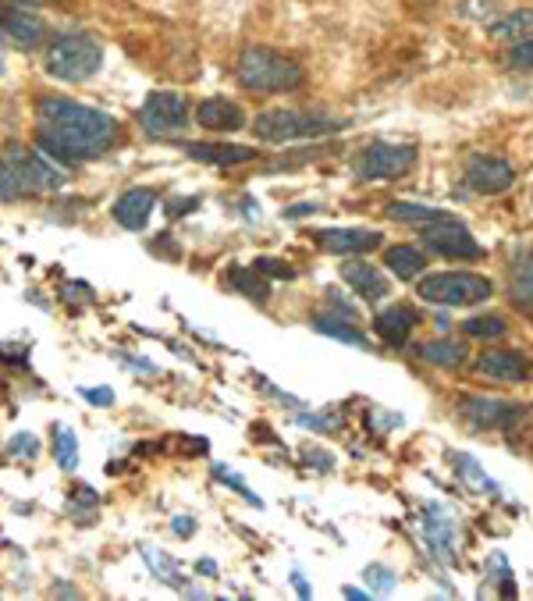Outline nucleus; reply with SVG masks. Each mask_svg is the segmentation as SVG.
Returning a JSON list of instances; mask_svg holds the SVG:
<instances>
[{"label":"nucleus","instance_id":"39448f33","mask_svg":"<svg viewBox=\"0 0 533 601\" xmlns=\"http://www.w3.org/2000/svg\"><path fill=\"white\" fill-rule=\"evenodd\" d=\"M495 285L487 282L484 274H470V271H441V274H427L419 282V299L434 303V306H473L490 299Z\"/></svg>","mask_w":533,"mask_h":601},{"label":"nucleus","instance_id":"423d86ee","mask_svg":"<svg viewBox=\"0 0 533 601\" xmlns=\"http://www.w3.org/2000/svg\"><path fill=\"white\" fill-rule=\"evenodd\" d=\"M416 164V146L410 143H367L353 157V175L359 181H381V178H399Z\"/></svg>","mask_w":533,"mask_h":601},{"label":"nucleus","instance_id":"393cba45","mask_svg":"<svg viewBox=\"0 0 533 601\" xmlns=\"http://www.w3.org/2000/svg\"><path fill=\"white\" fill-rule=\"evenodd\" d=\"M384 268L395 278H402V282H410V278H416L427 268V257L413 246H391L384 249Z\"/></svg>","mask_w":533,"mask_h":601},{"label":"nucleus","instance_id":"b1692460","mask_svg":"<svg viewBox=\"0 0 533 601\" xmlns=\"http://www.w3.org/2000/svg\"><path fill=\"white\" fill-rule=\"evenodd\" d=\"M419 353V360H427V363H434V367H462L466 363V345L462 342H455V339H434V342H424L416 349Z\"/></svg>","mask_w":533,"mask_h":601},{"label":"nucleus","instance_id":"f704fd0d","mask_svg":"<svg viewBox=\"0 0 533 601\" xmlns=\"http://www.w3.org/2000/svg\"><path fill=\"white\" fill-rule=\"evenodd\" d=\"M8 452L11 456H19V459H36L39 456V441L36 435H15L8 445Z\"/></svg>","mask_w":533,"mask_h":601},{"label":"nucleus","instance_id":"c03bdc74","mask_svg":"<svg viewBox=\"0 0 533 601\" xmlns=\"http://www.w3.org/2000/svg\"><path fill=\"white\" fill-rule=\"evenodd\" d=\"M342 594H345V598H356V601H359V598H367V591H356V587H345Z\"/></svg>","mask_w":533,"mask_h":601},{"label":"nucleus","instance_id":"cd10ccee","mask_svg":"<svg viewBox=\"0 0 533 601\" xmlns=\"http://www.w3.org/2000/svg\"><path fill=\"white\" fill-rule=\"evenodd\" d=\"M452 463H455V473H459V478L466 481L476 495H484V492H487V495H501V487H498L495 481H490L481 467H476V459H473V456L455 452V456H452Z\"/></svg>","mask_w":533,"mask_h":601},{"label":"nucleus","instance_id":"f3484780","mask_svg":"<svg viewBox=\"0 0 533 601\" xmlns=\"http://www.w3.org/2000/svg\"><path fill=\"white\" fill-rule=\"evenodd\" d=\"M0 30H4L19 47H39L47 39V22L29 8H0Z\"/></svg>","mask_w":533,"mask_h":601},{"label":"nucleus","instance_id":"f257e3e1","mask_svg":"<svg viewBox=\"0 0 533 601\" xmlns=\"http://www.w3.org/2000/svg\"><path fill=\"white\" fill-rule=\"evenodd\" d=\"M36 146L58 164L104 157L121 139V125L100 107H86L68 96H44L36 104Z\"/></svg>","mask_w":533,"mask_h":601},{"label":"nucleus","instance_id":"79ce46f5","mask_svg":"<svg viewBox=\"0 0 533 601\" xmlns=\"http://www.w3.org/2000/svg\"><path fill=\"white\" fill-rule=\"evenodd\" d=\"M50 594H61V598H79L75 587H64V584H54V587H50Z\"/></svg>","mask_w":533,"mask_h":601},{"label":"nucleus","instance_id":"a19ab883","mask_svg":"<svg viewBox=\"0 0 533 601\" xmlns=\"http://www.w3.org/2000/svg\"><path fill=\"white\" fill-rule=\"evenodd\" d=\"M186 207H196V200H175V203H167V214H186Z\"/></svg>","mask_w":533,"mask_h":601},{"label":"nucleus","instance_id":"a878e982","mask_svg":"<svg viewBox=\"0 0 533 601\" xmlns=\"http://www.w3.org/2000/svg\"><path fill=\"white\" fill-rule=\"evenodd\" d=\"M139 555L146 558L150 573H153V577H157L161 584H167V587H178V591H186V577H181V573H178L175 558L167 555V552H161L157 544H143V549H139Z\"/></svg>","mask_w":533,"mask_h":601},{"label":"nucleus","instance_id":"ea45409f","mask_svg":"<svg viewBox=\"0 0 533 601\" xmlns=\"http://www.w3.org/2000/svg\"><path fill=\"white\" fill-rule=\"evenodd\" d=\"M292 584H296V591H299L303 598H310V584H306L303 573H292Z\"/></svg>","mask_w":533,"mask_h":601},{"label":"nucleus","instance_id":"a18cd8bd","mask_svg":"<svg viewBox=\"0 0 533 601\" xmlns=\"http://www.w3.org/2000/svg\"><path fill=\"white\" fill-rule=\"evenodd\" d=\"M15 4H22V8H39L44 0H15Z\"/></svg>","mask_w":533,"mask_h":601},{"label":"nucleus","instance_id":"4468645a","mask_svg":"<svg viewBox=\"0 0 533 601\" xmlns=\"http://www.w3.org/2000/svg\"><path fill=\"white\" fill-rule=\"evenodd\" d=\"M339 271H342V282L353 288L363 303H381L391 292V282L384 278V271L374 268L367 260H345Z\"/></svg>","mask_w":533,"mask_h":601},{"label":"nucleus","instance_id":"58836bf2","mask_svg":"<svg viewBox=\"0 0 533 601\" xmlns=\"http://www.w3.org/2000/svg\"><path fill=\"white\" fill-rule=\"evenodd\" d=\"M310 211H317L313 203H299V207H288L285 217H303V214H310Z\"/></svg>","mask_w":533,"mask_h":601},{"label":"nucleus","instance_id":"a211bd4d","mask_svg":"<svg viewBox=\"0 0 533 601\" xmlns=\"http://www.w3.org/2000/svg\"><path fill=\"white\" fill-rule=\"evenodd\" d=\"M153 207H157V192H153V189H129V192L118 196V203H115V211H110V214H115V221L121 228L143 232L150 214H153Z\"/></svg>","mask_w":533,"mask_h":601},{"label":"nucleus","instance_id":"9d476101","mask_svg":"<svg viewBox=\"0 0 533 601\" xmlns=\"http://www.w3.org/2000/svg\"><path fill=\"white\" fill-rule=\"evenodd\" d=\"M424 541L430 555L438 558V563H455L459 555V516L441 506V502H430L424 509Z\"/></svg>","mask_w":533,"mask_h":601},{"label":"nucleus","instance_id":"1a4fd4ad","mask_svg":"<svg viewBox=\"0 0 533 601\" xmlns=\"http://www.w3.org/2000/svg\"><path fill=\"white\" fill-rule=\"evenodd\" d=\"M424 246L441 257H452V260H481L484 257V246L476 243L470 228L459 225L455 217H441V221L424 225Z\"/></svg>","mask_w":533,"mask_h":601},{"label":"nucleus","instance_id":"c756f323","mask_svg":"<svg viewBox=\"0 0 533 601\" xmlns=\"http://www.w3.org/2000/svg\"><path fill=\"white\" fill-rule=\"evenodd\" d=\"M54 459L64 473H72L79 467V441H75V431L58 424L54 427Z\"/></svg>","mask_w":533,"mask_h":601},{"label":"nucleus","instance_id":"473e14b6","mask_svg":"<svg viewBox=\"0 0 533 601\" xmlns=\"http://www.w3.org/2000/svg\"><path fill=\"white\" fill-rule=\"evenodd\" d=\"M363 577H367V584H370V591H377V594H391L395 591V569L391 566H381V563H374V566H367V573H363Z\"/></svg>","mask_w":533,"mask_h":601},{"label":"nucleus","instance_id":"4c0bfd02","mask_svg":"<svg viewBox=\"0 0 533 601\" xmlns=\"http://www.w3.org/2000/svg\"><path fill=\"white\" fill-rule=\"evenodd\" d=\"M171 527H175V534H178V538H189L192 530H196V520H192V516H175Z\"/></svg>","mask_w":533,"mask_h":601},{"label":"nucleus","instance_id":"412c9836","mask_svg":"<svg viewBox=\"0 0 533 601\" xmlns=\"http://www.w3.org/2000/svg\"><path fill=\"white\" fill-rule=\"evenodd\" d=\"M509 299L519 310L533 314V249H516L509 274Z\"/></svg>","mask_w":533,"mask_h":601},{"label":"nucleus","instance_id":"aec40b11","mask_svg":"<svg viewBox=\"0 0 533 601\" xmlns=\"http://www.w3.org/2000/svg\"><path fill=\"white\" fill-rule=\"evenodd\" d=\"M181 153L200 164H249L257 161V150L252 146H235V143H186Z\"/></svg>","mask_w":533,"mask_h":601},{"label":"nucleus","instance_id":"7ed1b4c3","mask_svg":"<svg viewBox=\"0 0 533 601\" xmlns=\"http://www.w3.org/2000/svg\"><path fill=\"white\" fill-rule=\"evenodd\" d=\"M345 121L313 115V110H296V107H271L257 115L252 132L263 143H296V139H320L331 132H342Z\"/></svg>","mask_w":533,"mask_h":601},{"label":"nucleus","instance_id":"dca6fc26","mask_svg":"<svg viewBox=\"0 0 533 601\" xmlns=\"http://www.w3.org/2000/svg\"><path fill=\"white\" fill-rule=\"evenodd\" d=\"M196 125L206 132H238L246 129V110L228 96H210L196 107Z\"/></svg>","mask_w":533,"mask_h":601},{"label":"nucleus","instance_id":"c85d7f7f","mask_svg":"<svg viewBox=\"0 0 533 601\" xmlns=\"http://www.w3.org/2000/svg\"><path fill=\"white\" fill-rule=\"evenodd\" d=\"M388 217L391 221H410V225H430V221H441V217H452L448 211H438V207H419V203H388Z\"/></svg>","mask_w":533,"mask_h":601},{"label":"nucleus","instance_id":"6ab92c4d","mask_svg":"<svg viewBox=\"0 0 533 601\" xmlns=\"http://www.w3.org/2000/svg\"><path fill=\"white\" fill-rule=\"evenodd\" d=\"M416 328V314L410 310V306H388V310H381L374 317V331L381 334V342L391 345V349H399L410 342V334Z\"/></svg>","mask_w":533,"mask_h":601},{"label":"nucleus","instance_id":"ddd939ff","mask_svg":"<svg viewBox=\"0 0 533 601\" xmlns=\"http://www.w3.org/2000/svg\"><path fill=\"white\" fill-rule=\"evenodd\" d=\"M533 370V363L526 353L519 349H490V353L476 356V374L490 377V381H505V385H523Z\"/></svg>","mask_w":533,"mask_h":601},{"label":"nucleus","instance_id":"2f4dec72","mask_svg":"<svg viewBox=\"0 0 533 601\" xmlns=\"http://www.w3.org/2000/svg\"><path fill=\"white\" fill-rule=\"evenodd\" d=\"M22 196H25V189L15 175V164L8 161V153H0V203H15V200H22Z\"/></svg>","mask_w":533,"mask_h":601},{"label":"nucleus","instance_id":"37998d69","mask_svg":"<svg viewBox=\"0 0 533 601\" xmlns=\"http://www.w3.org/2000/svg\"><path fill=\"white\" fill-rule=\"evenodd\" d=\"M196 569H200V573H206V577H214V573H217V566L210 563V558H203V563H196Z\"/></svg>","mask_w":533,"mask_h":601},{"label":"nucleus","instance_id":"f03ea898","mask_svg":"<svg viewBox=\"0 0 533 601\" xmlns=\"http://www.w3.org/2000/svg\"><path fill=\"white\" fill-rule=\"evenodd\" d=\"M235 75L249 93H292V90H299L306 79L303 64L296 58H288L282 50L260 47V44H249L238 54Z\"/></svg>","mask_w":533,"mask_h":601},{"label":"nucleus","instance_id":"bb28decb","mask_svg":"<svg viewBox=\"0 0 533 601\" xmlns=\"http://www.w3.org/2000/svg\"><path fill=\"white\" fill-rule=\"evenodd\" d=\"M228 285L235 292H242V296L257 299V303L271 299V285H266V278L257 268H235V271H228Z\"/></svg>","mask_w":533,"mask_h":601},{"label":"nucleus","instance_id":"0eeeda50","mask_svg":"<svg viewBox=\"0 0 533 601\" xmlns=\"http://www.w3.org/2000/svg\"><path fill=\"white\" fill-rule=\"evenodd\" d=\"M139 125L146 135L171 139L189 129V101L175 90H157L146 96V104L139 107Z\"/></svg>","mask_w":533,"mask_h":601},{"label":"nucleus","instance_id":"e433bc0d","mask_svg":"<svg viewBox=\"0 0 533 601\" xmlns=\"http://www.w3.org/2000/svg\"><path fill=\"white\" fill-rule=\"evenodd\" d=\"M79 396L93 402V406H110V402H115V391L110 388H79Z\"/></svg>","mask_w":533,"mask_h":601},{"label":"nucleus","instance_id":"72a5a7b5","mask_svg":"<svg viewBox=\"0 0 533 601\" xmlns=\"http://www.w3.org/2000/svg\"><path fill=\"white\" fill-rule=\"evenodd\" d=\"M505 64L516 68V72H533V36L512 44V50L505 54Z\"/></svg>","mask_w":533,"mask_h":601},{"label":"nucleus","instance_id":"4be33fe9","mask_svg":"<svg viewBox=\"0 0 533 601\" xmlns=\"http://www.w3.org/2000/svg\"><path fill=\"white\" fill-rule=\"evenodd\" d=\"M487 36L495 39V44H519V39L533 36V8H519L495 19L487 25Z\"/></svg>","mask_w":533,"mask_h":601},{"label":"nucleus","instance_id":"7c9ffc66","mask_svg":"<svg viewBox=\"0 0 533 601\" xmlns=\"http://www.w3.org/2000/svg\"><path fill=\"white\" fill-rule=\"evenodd\" d=\"M462 331L470 334V339H501L509 325H505L501 314H484V317H470L462 320Z\"/></svg>","mask_w":533,"mask_h":601},{"label":"nucleus","instance_id":"5701e85b","mask_svg":"<svg viewBox=\"0 0 533 601\" xmlns=\"http://www.w3.org/2000/svg\"><path fill=\"white\" fill-rule=\"evenodd\" d=\"M313 331L328 334V339H339V342H345V345H367V334H363V331L356 328V317L339 314V310L317 314V317H313Z\"/></svg>","mask_w":533,"mask_h":601},{"label":"nucleus","instance_id":"20e7f679","mask_svg":"<svg viewBox=\"0 0 533 601\" xmlns=\"http://www.w3.org/2000/svg\"><path fill=\"white\" fill-rule=\"evenodd\" d=\"M47 72L61 82H90L104 64V47L93 36H58L47 47Z\"/></svg>","mask_w":533,"mask_h":601},{"label":"nucleus","instance_id":"9b49d317","mask_svg":"<svg viewBox=\"0 0 533 601\" xmlns=\"http://www.w3.org/2000/svg\"><path fill=\"white\" fill-rule=\"evenodd\" d=\"M462 181H466V189L476 196H498L505 189H512L516 172L509 161L487 157V153H473L466 161V172H462Z\"/></svg>","mask_w":533,"mask_h":601},{"label":"nucleus","instance_id":"f8f14e48","mask_svg":"<svg viewBox=\"0 0 533 601\" xmlns=\"http://www.w3.org/2000/svg\"><path fill=\"white\" fill-rule=\"evenodd\" d=\"M459 413L466 416L473 427L495 431V427L516 424L519 413H523V406H516V402H505V399H490V396H462L459 399Z\"/></svg>","mask_w":533,"mask_h":601},{"label":"nucleus","instance_id":"2eb2a0df","mask_svg":"<svg viewBox=\"0 0 533 601\" xmlns=\"http://www.w3.org/2000/svg\"><path fill=\"white\" fill-rule=\"evenodd\" d=\"M381 239H384V235L377 228H324V232H317L320 249H328V254H339V257L370 254V249L381 246Z\"/></svg>","mask_w":533,"mask_h":601},{"label":"nucleus","instance_id":"49530a36","mask_svg":"<svg viewBox=\"0 0 533 601\" xmlns=\"http://www.w3.org/2000/svg\"><path fill=\"white\" fill-rule=\"evenodd\" d=\"M0 72H4V54H0Z\"/></svg>","mask_w":533,"mask_h":601},{"label":"nucleus","instance_id":"6e6552de","mask_svg":"<svg viewBox=\"0 0 533 601\" xmlns=\"http://www.w3.org/2000/svg\"><path fill=\"white\" fill-rule=\"evenodd\" d=\"M8 161L15 164V175L22 181L25 196H36V192H58L68 175L58 167V161H50L47 153H36L29 146H11L8 150Z\"/></svg>","mask_w":533,"mask_h":601},{"label":"nucleus","instance_id":"c9c22d12","mask_svg":"<svg viewBox=\"0 0 533 601\" xmlns=\"http://www.w3.org/2000/svg\"><path fill=\"white\" fill-rule=\"evenodd\" d=\"M252 268H257L263 278L266 274H271V278H296V271H292L285 260H266V257H260L257 263H252Z\"/></svg>","mask_w":533,"mask_h":601}]
</instances>
